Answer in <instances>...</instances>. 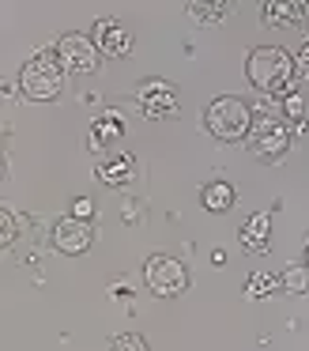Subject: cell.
Here are the masks:
<instances>
[{
	"label": "cell",
	"mask_w": 309,
	"mask_h": 351,
	"mask_svg": "<svg viewBox=\"0 0 309 351\" xmlns=\"http://www.w3.org/2000/svg\"><path fill=\"white\" fill-rule=\"evenodd\" d=\"M249 84L264 95H291V76H294V57L279 46H260L245 61Z\"/></svg>",
	"instance_id": "6da1fadb"
},
{
	"label": "cell",
	"mask_w": 309,
	"mask_h": 351,
	"mask_svg": "<svg viewBox=\"0 0 309 351\" xmlns=\"http://www.w3.org/2000/svg\"><path fill=\"white\" fill-rule=\"evenodd\" d=\"M291 152V129H286V117L275 110H256V121L249 129V155L260 162H275Z\"/></svg>",
	"instance_id": "7a4b0ae2"
},
{
	"label": "cell",
	"mask_w": 309,
	"mask_h": 351,
	"mask_svg": "<svg viewBox=\"0 0 309 351\" xmlns=\"http://www.w3.org/2000/svg\"><path fill=\"white\" fill-rule=\"evenodd\" d=\"M64 87V64L57 61V53H34L19 69V91L34 102H49Z\"/></svg>",
	"instance_id": "3957f363"
},
{
	"label": "cell",
	"mask_w": 309,
	"mask_h": 351,
	"mask_svg": "<svg viewBox=\"0 0 309 351\" xmlns=\"http://www.w3.org/2000/svg\"><path fill=\"white\" fill-rule=\"evenodd\" d=\"M203 125H208V132H211L215 140H223V144H234V140H241L249 129H253V110H249L241 99L226 95V99H215V102L208 106V114H203Z\"/></svg>",
	"instance_id": "277c9868"
},
{
	"label": "cell",
	"mask_w": 309,
	"mask_h": 351,
	"mask_svg": "<svg viewBox=\"0 0 309 351\" xmlns=\"http://www.w3.org/2000/svg\"><path fill=\"white\" fill-rule=\"evenodd\" d=\"M143 283H147L155 295L173 298V295H181V291L188 287V272H185L181 261L166 257V253H155V257L143 265Z\"/></svg>",
	"instance_id": "5b68a950"
},
{
	"label": "cell",
	"mask_w": 309,
	"mask_h": 351,
	"mask_svg": "<svg viewBox=\"0 0 309 351\" xmlns=\"http://www.w3.org/2000/svg\"><path fill=\"white\" fill-rule=\"evenodd\" d=\"M57 61L68 72H95L98 69V42H90L87 34H64L57 42Z\"/></svg>",
	"instance_id": "8992f818"
},
{
	"label": "cell",
	"mask_w": 309,
	"mask_h": 351,
	"mask_svg": "<svg viewBox=\"0 0 309 351\" xmlns=\"http://www.w3.org/2000/svg\"><path fill=\"white\" fill-rule=\"evenodd\" d=\"M90 223L87 219H75V215H68V219H60L57 227H53V245H57L60 253H68V257H79V253L90 250Z\"/></svg>",
	"instance_id": "52a82bcc"
},
{
	"label": "cell",
	"mask_w": 309,
	"mask_h": 351,
	"mask_svg": "<svg viewBox=\"0 0 309 351\" xmlns=\"http://www.w3.org/2000/svg\"><path fill=\"white\" fill-rule=\"evenodd\" d=\"M140 106L151 121H162V117H177V95H173L170 84L162 80H151V84L140 87Z\"/></svg>",
	"instance_id": "ba28073f"
},
{
	"label": "cell",
	"mask_w": 309,
	"mask_h": 351,
	"mask_svg": "<svg viewBox=\"0 0 309 351\" xmlns=\"http://www.w3.org/2000/svg\"><path fill=\"white\" fill-rule=\"evenodd\" d=\"M95 38H98V53H106V57H125L128 49H132V38H128L113 19H98Z\"/></svg>",
	"instance_id": "9c48e42d"
},
{
	"label": "cell",
	"mask_w": 309,
	"mask_h": 351,
	"mask_svg": "<svg viewBox=\"0 0 309 351\" xmlns=\"http://www.w3.org/2000/svg\"><path fill=\"white\" fill-rule=\"evenodd\" d=\"M264 19L271 27H306V8L301 4H286V0H268L264 4Z\"/></svg>",
	"instance_id": "30bf717a"
},
{
	"label": "cell",
	"mask_w": 309,
	"mask_h": 351,
	"mask_svg": "<svg viewBox=\"0 0 309 351\" xmlns=\"http://www.w3.org/2000/svg\"><path fill=\"white\" fill-rule=\"evenodd\" d=\"M268 227H271L268 215H260V212L249 215L245 227H241V234H238V238H241V250H249V253L264 250V245H268Z\"/></svg>",
	"instance_id": "8fae6325"
},
{
	"label": "cell",
	"mask_w": 309,
	"mask_h": 351,
	"mask_svg": "<svg viewBox=\"0 0 309 351\" xmlns=\"http://www.w3.org/2000/svg\"><path fill=\"white\" fill-rule=\"evenodd\" d=\"M121 117L117 114H106V117H98L95 125H90V147H98V152H102V147H110L113 140H121Z\"/></svg>",
	"instance_id": "7c38bea8"
},
{
	"label": "cell",
	"mask_w": 309,
	"mask_h": 351,
	"mask_svg": "<svg viewBox=\"0 0 309 351\" xmlns=\"http://www.w3.org/2000/svg\"><path fill=\"white\" fill-rule=\"evenodd\" d=\"M132 178V159L128 155H117V159H106L98 167V182L102 185H125Z\"/></svg>",
	"instance_id": "4fadbf2b"
},
{
	"label": "cell",
	"mask_w": 309,
	"mask_h": 351,
	"mask_svg": "<svg viewBox=\"0 0 309 351\" xmlns=\"http://www.w3.org/2000/svg\"><path fill=\"white\" fill-rule=\"evenodd\" d=\"M203 208H208V212H226V208H234V189L226 182H211L208 189H203Z\"/></svg>",
	"instance_id": "5bb4252c"
},
{
	"label": "cell",
	"mask_w": 309,
	"mask_h": 351,
	"mask_svg": "<svg viewBox=\"0 0 309 351\" xmlns=\"http://www.w3.org/2000/svg\"><path fill=\"white\" fill-rule=\"evenodd\" d=\"M226 12H230V4H226V0H215V4H208V0H196V4H188V16H193L196 23H219Z\"/></svg>",
	"instance_id": "9a60e30c"
},
{
	"label": "cell",
	"mask_w": 309,
	"mask_h": 351,
	"mask_svg": "<svg viewBox=\"0 0 309 351\" xmlns=\"http://www.w3.org/2000/svg\"><path fill=\"white\" fill-rule=\"evenodd\" d=\"M279 283H283L291 295H309V265H291L279 276Z\"/></svg>",
	"instance_id": "2e32d148"
},
{
	"label": "cell",
	"mask_w": 309,
	"mask_h": 351,
	"mask_svg": "<svg viewBox=\"0 0 309 351\" xmlns=\"http://www.w3.org/2000/svg\"><path fill=\"white\" fill-rule=\"evenodd\" d=\"M306 114H309V110H306V99H301L298 91H291V95L283 99V117H286V121H294V129H301V125H306Z\"/></svg>",
	"instance_id": "e0dca14e"
},
{
	"label": "cell",
	"mask_w": 309,
	"mask_h": 351,
	"mask_svg": "<svg viewBox=\"0 0 309 351\" xmlns=\"http://www.w3.org/2000/svg\"><path fill=\"white\" fill-rule=\"evenodd\" d=\"M271 287H275V276H268V272H256V276H249V283H245V295H249V298H264V295H271Z\"/></svg>",
	"instance_id": "ac0fdd59"
},
{
	"label": "cell",
	"mask_w": 309,
	"mask_h": 351,
	"mask_svg": "<svg viewBox=\"0 0 309 351\" xmlns=\"http://www.w3.org/2000/svg\"><path fill=\"white\" fill-rule=\"evenodd\" d=\"M110 351H147V340L136 336V332H121L110 340Z\"/></svg>",
	"instance_id": "d6986e66"
},
{
	"label": "cell",
	"mask_w": 309,
	"mask_h": 351,
	"mask_svg": "<svg viewBox=\"0 0 309 351\" xmlns=\"http://www.w3.org/2000/svg\"><path fill=\"white\" fill-rule=\"evenodd\" d=\"M294 76H301L309 84V42L298 49V53H294Z\"/></svg>",
	"instance_id": "ffe728a7"
},
{
	"label": "cell",
	"mask_w": 309,
	"mask_h": 351,
	"mask_svg": "<svg viewBox=\"0 0 309 351\" xmlns=\"http://www.w3.org/2000/svg\"><path fill=\"white\" fill-rule=\"evenodd\" d=\"M15 238V215L12 212H0V245H8Z\"/></svg>",
	"instance_id": "44dd1931"
},
{
	"label": "cell",
	"mask_w": 309,
	"mask_h": 351,
	"mask_svg": "<svg viewBox=\"0 0 309 351\" xmlns=\"http://www.w3.org/2000/svg\"><path fill=\"white\" fill-rule=\"evenodd\" d=\"M72 215H75V219H90V215H95V204H90L87 197L72 200Z\"/></svg>",
	"instance_id": "7402d4cb"
},
{
	"label": "cell",
	"mask_w": 309,
	"mask_h": 351,
	"mask_svg": "<svg viewBox=\"0 0 309 351\" xmlns=\"http://www.w3.org/2000/svg\"><path fill=\"white\" fill-rule=\"evenodd\" d=\"M306 261H309V250H306Z\"/></svg>",
	"instance_id": "603a6c76"
}]
</instances>
